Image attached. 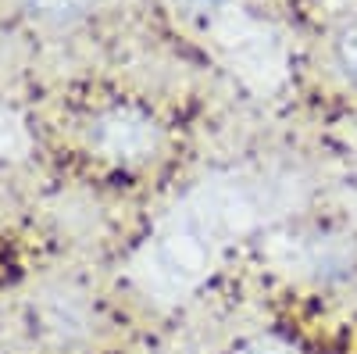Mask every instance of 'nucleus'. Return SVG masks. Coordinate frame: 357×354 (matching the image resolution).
Listing matches in <instances>:
<instances>
[{
    "label": "nucleus",
    "mask_w": 357,
    "mask_h": 354,
    "mask_svg": "<svg viewBox=\"0 0 357 354\" xmlns=\"http://www.w3.org/2000/svg\"><path fill=\"white\" fill-rule=\"evenodd\" d=\"M93 147L111 161L136 165L154 158V151L161 147V129L139 108H111L93 126Z\"/></svg>",
    "instance_id": "nucleus-2"
},
{
    "label": "nucleus",
    "mask_w": 357,
    "mask_h": 354,
    "mask_svg": "<svg viewBox=\"0 0 357 354\" xmlns=\"http://www.w3.org/2000/svg\"><path fill=\"white\" fill-rule=\"evenodd\" d=\"M25 8L47 22H75L93 8V0H25Z\"/></svg>",
    "instance_id": "nucleus-4"
},
{
    "label": "nucleus",
    "mask_w": 357,
    "mask_h": 354,
    "mask_svg": "<svg viewBox=\"0 0 357 354\" xmlns=\"http://www.w3.org/2000/svg\"><path fill=\"white\" fill-rule=\"evenodd\" d=\"M336 65L357 86V22L347 25L343 33H340V40H336Z\"/></svg>",
    "instance_id": "nucleus-5"
},
{
    "label": "nucleus",
    "mask_w": 357,
    "mask_h": 354,
    "mask_svg": "<svg viewBox=\"0 0 357 354\" xmlns=\"http://www.w3.org/2000/svg\"><path fill=\"white\" fill-rule=\"evenodd\" d=\"M190 15H218L229 8V0H178Z\"/></svg>",
    "instance_id": "nucleus-7"
},
{
    "label": "nucleus",
    "mask_w": 357,
    "mask_h": 354,
    "mask_svg": "<svg viewBox=\"0 0 357 354\" xmlns=\"http://www.w3.org/2000/svg\"><path fill=\"white\" fill-rule=\"evenodd\" d=\"M307 183L293 168H232L197 183L151 229L129 261L132 286L154 304H178L200 290L232 244L289 215Z\"/></svg>",
    "instance_id": "nucleus-1"
},
{
    "label": "nucleus",
    "mask_w": 357,
    "mask_h": 354,
    "mask_svg": "<svg viewBox=\"0 0 357 354\" xmlns=\"http://www.w3.org/2000/svg\"><path fill=\"white\" fill-rule=\"evenodd\" d=\"M232 354H301V351L286 340H279V337H254V340L240 344Z\"/></svg>",
    "instance_id": "nucleus-6"
},
{
    "label": "nucleus",
    "mask_w": 357,
    "mask_h": 354,
    "mask_svg": "<svg viewBox=\"0 0 357 354\" xmlns=\"http://www.w3.org/2000/svg\"><path fill=\"white\" fill-rule=\"evenodd\" d=\"M29 154V129L22 118L0 108V161H15Z\"/></svg>",
    "instance_id": "nucleus-3"
}]
</instances>
